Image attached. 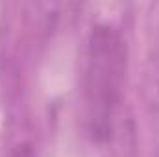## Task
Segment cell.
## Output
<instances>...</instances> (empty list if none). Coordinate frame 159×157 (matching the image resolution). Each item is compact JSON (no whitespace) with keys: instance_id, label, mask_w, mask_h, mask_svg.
<instances>
[{"instance_id":"6da1fadb","label":"cell","mask_w":159,"mask_h":157,"mask_svg":"<svg viewBox=\"0 0 159 157\" xmlns=\"http://www.w3.org/2000/svg\"><path fill=\"white\" fill-rule=\"evenodd\" d=\"M126 48L111 26H96L91 34L85 67V109L94 139H107L122 94Z\"/></svg>"},{"instance_id":"7a4b0ae2","label":"cell","mask_w":159,"mask_h":157,"mask_svg":"<svg viewBox=\"0 0 159 157\" xmlns=\"http://www.w3.org/2000/svg\"><path fill=\"white\" fill-rule=\"evenodd\" d=\"M13 157H35V155H34V152H32L30 146L22 144V146H17V150L13 152Z\"/></svg>"}]
</instances>
